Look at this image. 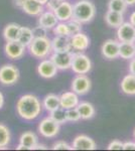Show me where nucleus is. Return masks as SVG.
I'll return each mask as SVG.
<instances>
[{"instance_id": "obj_44", "label": "nucleus", "mask_w": 135, "mask_h": 151, "mask_svg": "<svg viewBox=\"0 0 135 151\" xmlns=\"http://www.w3.org/2000/svg\"><path fill=\"white\" fill-rule=\"evenodd\" d=\"M17 150H28V148L26 147V146H24L22 144H18V146L16 147Z\"/></svg>"}, {"instance_id": "obj_26", "label": "nucleus", "mask_w": 135, "mask_h": 151, "mask_svg": "<svg viewBox=\"0 0 135 151\" xmlns=\"http://www.w3.org/2000/svg\"><path fill=\"white\" fill-rule=\"evenodd\" d=\"M33 38H34V35H33L32 29L26 27V26H21L17 41H19L23 47H27L28 45H30V42L32 41Z\"/></svg>"}, {"instance_id": "obj_23", "label": "nucleus", "mask_w": 135, "mask_h": 151, "mask_svg": "<svg viewBox=\"0 0 135 151\" xmlns=\"http://www.w3.org/2000/svg\"><path fill=\"white\" fill-rule=\"evenodd\" d=\"M21 26L17 23H9L3 29V37L6 41L17 40Z\"/></svg>"}, {"instance_id": "obj_34", "label": "nucleus", "mask_w": 135, "mask_h": 151, "mask_svg": "<svg viewBox=\"0 0 135 151\" xmlns=\"http://www.w3.org/2000/svg\"><path fill=\"white\" fill-rule=\"evenodd\" d=\"M53 150H73L72 146H71L69 143L65 142V141H58L55 144L53 145Z\"/></svg>"}, {"instance_id": "obj_22", "label": "nucleus", "mask_w": 135, "mask_h": 151, "mask_svg": "<svg viewBox=\"0 0 135 151\" xmlns=\"http://www.w3.org/2000/svg\"><path fill=\"white\" fill-rule=\"evenodd\" d=\"M77 109L80 113L81 119H83V120H89L95 116V108L89 102H81L78 104Z\"/></svg>"}, {"instance_id": "obj_4", "label": "nucleus", "mask_w": 135, "mask_h": 151, "mask_svg": "<svg viewBox=\"0 0 135 151\" xmlns=\"http://www.w3.org/2000/svg\"><path fill=\"white\" fill-rule=\"evenodd\" d=\"M71 69L77 75H86L92 69V62L86 55L82 52L73 53Z\"/></svg>"}, {"instance_id": "obj_14", "label": "nucleus", "mask_w": 135, "mask_h": 151, "mask_svg": "<svg viewBox=\"0 0 135 151\" xmlns=\"http://www.w3.org/2000/svg\"><path fill=\"white\" fill-rule=\"evenodd\" d=\"M58 68L51 62V60H43L38 65V73L43 79H51L58 73Z\"/></svg>"}, {"instance_id": "obj_19", "label": "nucleus", "mask_w": 135, "mask_h": 151, "mask_svg": "<svg viewBox=\"0 0 135 151\" xmlns=\"http://www.w3.org/2000/svg\"><path fill=\"white\" fill-rule=\"evenodd\" d=\"M23 12L31 16H38L43 12V5H41L35 0H25L21 6Z\"/></svg>"}, {"instance_id": "obj_3", "label": "nucleus", "mask_w": 135, "mask_h": 151, "mask_svg": "<svg viewBox=\"0 0 135 151\" xmlns=\"http://www.w3.org/2000/svg\"><path fill=\"white\" fill-rule=\"evenodd\" d=\"M29 53L35 58H48L53 52L51 48V40L48 36L43 37H34L30 45H28Z\"/></svg>"}, {"instance_id": "obj_20", "label": "nucleus", "mask_w": 135, "mask_h": 151, "mask_svg": "<svg viewBox=\"0 0 135 151\" xmlns=\"http://www.w3.org/2000/svg\"><path fill=\"white\" fill-rule=\"evenodd\" d=\"M121 91L128 96H135V75L129 73L122 79L120 84Z\"/></svg>"}, {"instance_id": "obj_41", "label": "nucleus", "mask_w": 135, "mask_h": 151, "mask_svg": "<svg viewBox=\"0 0 135 151\" xmlns=\"http://www.w3.org/2000/svg\"><path fill=\"white\" fill-rule=\"evenodd\" d=\"M24 1H25V0H14L15 5L17 7H19V8H21V6H22V4L24 3Z\"/></svg>"}, {"instance_id": "obj_13", "label": "nucleus", "mask_w": 135, "mask_h": 151, "mask_svg": "<svg viewBox=\"0 0 135 151\" xmlns=\"http://www.w3.org/2000/svg\"><path fill=\"white\" fill-rule=\"evenodd\" d=\"M73 150H95L96 143L91 137L87 135H78L73 140Z\"/></svg>"}, {"instance_id": "obj_30", "label": "nucleus", "mask_w": 135, "mask_h": 151, "mask_svg": "<svg viewBox=\"0 0 135 151\" xmlns=\"http://www.w3.org/2000/svg\"><path fill=\"white\" fill-rule=\"evenodd\" d=\"M50 117L53 119V121H56V123L64 124L67 122V117H66V110L62 107H58L56 110L50 112Z\"/></svg>"}, {"instance_id": "obj_8", "label": "nucleus", "mask_w": 135, "mask_h": 151, "mask_svg": "<svg viewBox=\"0 0 135 151\" xmlns=\"http://www.w3.org/2000/svg\"><path fill=\"white\" fill-rule=\"evenodd\" d=\"M91 80L86 75H77L72 81V91L80 96L87 94L91 90Z\"/></svg>"}, {"instance_id": "obj_10", "label": "nucleus", "mask_w": 135, "mask_h": 151, "mask_svg": "<svg viewBox=\"0 0 135 151\" xmlns=\"http://www.w3.org/2000/svg\"><path fill=\"white\" fill-rule=\"evenodd\" d=\"M25 48L19 41L12 40L6 42L4 45V52L10 60H19L25 55Z\"/></svg>"}, {"instance_id": "obj_38", "label": "nucleus", "mask_w": 135, "mask_h": 151, "mask_svg": "<svg viewBox=\"0 0 135 151\" xmlns=\"http://www.w3.org/2000/svg\"><path fill=\"white\" fill-rule=\"evenodd\" d=\"M123 149L124 150H135V142L132 141H127L123 143Z\"/></svg>"}, {"instance_id": "obj_42", "label": "nucleus", "mask_w": 135, "mask_h": 151, "mask_svg": "<svg viewBox=\"0 0 135 151\" xmlns=\"http://www.w3.org/2000/svg\"><path fill=\"white\" fill-rule=\"evenodd\" d=\"M32 149H34V150H36V149H43V150H45V149H46V147H45V145H43V144H38H38H36L35 146H34V147L32 148Z\"/></svg>"}, {"instance_id": "obj_17", "label": "nucleus", "mask_w": 135, "mask_h": 151, "mask_svg": "<svg viewBox=\"0 0 135 151\" xmlns=\"http://www.w3.org/2000/svg\"><path fill=\"white\" fill-rule=\"evenodd\" d=\"M58 19L56 18V14L53 11H45L38 15V25L43 26V28L48 29H53L55 26L58 24Z\"/></svg>"}, {"instance_id": "obj_12", "label": "nucleus", "mask_w": 135, "mask_h": 151, "mask_svg": "<svg viewBox=\"0 0 135 151\" xmlns=\"http://www.w3.org/2000/svg\"><path fill=\"white\" fill-rule=\"evenodd\" d=\"M102 55L108 60H114L119 57V41L116 40H107L101 48Z\"/></svg>"}, {"instance_id": "obj_31", "label": "nucleus", "mask_w": 135, "mask_h": 151, "mask_svg": "<svg viewBox=\"0 0 135 151\" xmlns=\"http://www.w3.org/2000/svg\"><path fill=\"white\" fill-rule=\"evenodd\" d=\"M53 33L56 35L60 36H70V32H69L67 22H63V21H58V24L53 28Z\"/></svg>"}, {"instance_id": "obj_27", "label": "nucleus", "mask_w": 135, "mask_h": 151, "mask_svg": "<svg viewBox=\"0 0 135 151\" xmlns=\"http://www.w3.org/2000/svg\"><path fill=\"white\" fill-rule=\"evenodd\" d=\"M43 107L46 111L51 112L56 109H58L60 106V97L55 94H48L43 98Z\"/></svg>"}, {"instance_id": "obj_28", "label": "nucleus", "mask_w": 135, "mask_h": 151, "mask_svg": "<svg viewBox=\"0 0 135 151\" xmlns=\"http://www.w3.org/2000/svg\"><path fill=\"white\" fill-rule=\"evenodd\" d=\"M10 130L6 125L0 123V149H4L10 143Z\"/></svg>"}, {"instance_id": "obj_40", "label": "nucleus", "mask_w": 135, "mask_h": 151, "mask_svg": "<svg viewBox=\"0 0 135 151\" xmlns=\"http://www.w3.org/2000/svg\"><path fill=\"white\" fill-rule=\"evenodd\" d=\"M129 22L132 24L133 26H135V10L130 14V17H129Z\"/></svg>"}, {"instance_id": "obj_1", "label": "nucleus", "mask_w": 135, "mask_h": 151, "mask_svg": "<svg viewBox=\"0 0 135 151\" xmlns=\"http://www.w3.org/2000/svg\"><path fill=\"white\" fill-rule=\"evenodd\" d=\"M43 104L34 95L26 94L21 96L16 103V111L20 118L26 121H32L41 113Z\"/></svg>"}, {"instance_id": "obj_6", "label": "nucleus", "mask_w": 135, "mask_h": 151, "mask_svg": "<svg viewBox=\"0 0 135 151\" xmlns=\"http://www.w3.org/2000/svg\"><path fill=\"white\" fill-rule=\"evenodd\" d=\"M60 124L53 121L51 117H48L40 121L38 125V132L45 138H53L60 132Z\"/></svg>"}, {"instance_id": "obj_15", "label": "nucleus", "mask_w": 135, "mask_h": 151, "mask_svg": "<svg viewBox=\"0 0 135 151\" xmlns=\"http://www.w3.org/2000/svg\"><path fill=\"white\" fill-rule=\"evenodd\" d=\"M53 12H55L58 21L67 22L73 18V4H71L70 2L66 1V0L62 1Z\"/></svg>"}, {"instance_id": "obj_36", "label": "nucleus", "mask_w": 135, "mask_h": 151, "mask_svg": "<svg viewBox=\"0 0 135 151\" xmlns=\"http://www.w3.org/2000/svg\"><path fill=\"white\" fill-rule=\"evenodd\" d=\"M108 150H121L123 149V142L120 140H113L112 142L109 143L107 147Z\"/></svg>"}, {"instance_id": "obj_49", "label": "nucleus", "mask_w": 135, "mask_h": 151, "mask_svg": "<svg viewBox=\"0 0 135 151\" xmlns=\"http://www.w3.org/2000/svg\"><path fill=\"white\" fill-rule=\"evenodd\" d=\"M133 43H134V47H135V41H134V42H133Z\"/></svg>"}, {"instance_id": "obj_29", "label": "nucleus", "mask_w": 135, "mask_h": 151, "mask_svg": "<svg viewBox=\"0 0 135 151\" xmlns=\"http://www.w3.org/2000/svg\"><path fill=\"white\" fill-rule=\"evenodd\" d=\"M128 5L124 0H109L108 2V10L124 13L127 10Z\"/></svg>"}, {"instance_id": "obj_46", "label": "nucleus", "mask_w": 135, "mask_h": 151, "mask_svg": "<svg viewBox=\"0 0 135 151\" xmlns=\"http://www.w3.org/2000/svg\"><path fill=\"white\" fill-rule=\"evenodd\" d=\"M35 1H36V2H38V3L41 4V5H43V6H45V4H46V2H48V0H35Z\"/></svg>"}, {"instance_id": "obj_21", "label": "nucleus", "mask_w": 135, "mask_h": 151, "mask_svg": "<svg viewBox=\"0 0 135 151\" xmlns=\"http://www.w3.org/2000/svg\"><path fill=\"white\" fill-rule=\"evenodd\" d=\"M105 21L110 27L117 28L124 22V16L123 13L120 12L108 10L105 14Z\"/></svg>"}, {"instance_id": "obj_7", "label": "nucleus", "mask_w": 135, "mask_h": 151, "mask_svg": "<svg viewBox=\"0 0 135 151\" xmlns=\"http://www.w3.org/2000/svg\"><path fill=\"white\" fill-rule=\"evenodd\" d=\"M51 60L58 68V70H66L71 69L73 53L72 52H53L51 55Z\"/></svg>"}, {"instance_id": "obj_25", "label": "nucleus", "mask_w": 135, "mask_h": 151, "mask_svg": "<svg viewBox=\"0 0 135 151\" xmlns=\"http://www.w3.org/2000/svg\"><path fill=\"white\" fill-rule=\"evenodd\" d=\"M119 57L123 60H131L135 57L133 42H119Z\"/></svg>"}, {"instance_id": "obj_32", "label": "nucleus", "mask_w": 135, "mask_h": 151, "mask_svg": "<svg viewBox=\"0 0 135 151\" xmlns=\"http://www.w3.org/2000/svg\"><path fill=\"white\" fill-rule=\"evenodd\" d=\"M67 25H68V29L69 32H70V36L73 35H76V33L80 32L82 30V23H80L79 21L75 20V19H71V20L67 21Z\"/></svg>"}, {"instance_id": "obj_16", "label": "nucleus", "mask_w": 135, "mask_h": 151, "mask_svg": "<svg viewBox=\"0 0 135 151\" xmlns=\"http://www.w3.org/2000/svg\"><path fill=\"white\" fill-rule=\"evenodd\" d=\"M60 97V106L64 108L65 110L71 108H75L80 103L79 101V95L76 94L73 91H69L63 93Z\"/></svg>"}, {"instance_id": "obj_18", "label": "nucleus", "mask_w": 135, "mask_h": 151, "mask_svg": "<svg viewBox=\"0 0 135 151\" xmlns=\"http://www.w3.org/2000/svg\"><path fill=\"white\" fill-rule=\"evenodd\" d=\"M51 48L53 52H71L72 47H71L70 36L56 35L51 40Z\"/></svg>"}, {"instance_id": "obj_45", "label": "nucleus", "mask_w": 135, "mask_h": 151, "mask_svg": "<svg viewBox=\"0 0 135 151\" xmlns=\"http://www.w3.org/2000/svg\"><path fill=\"white\" fill-rule=\"evenodd\" d=\"M124 1L126 2V4H127V5H129V6L135 5V0H124Z\"/></svg>"}, {"instance_id": "obj_5", "label": "nucleus", "mask_w": 135, "mask_h": 151, "mask_svg": "<svg viewBox=\"0 0 135 151\" xmlns=\"http://www.w3.org/2000/svg\"><path fill=\"white\" fill-rule=\"evenodd\" d=\"M19 79V70L14 65L8 64L0 68V83L4 86L14 85Z\"/></svg>"}, {"instance_id": "obj_24", "label": "nucleus", "mask_w": 135, "mask_h": 151, "mask_svg": "<svg viewBox=\"0 0 135 151\" xmlns=\"http://www.w3.org/2000/svg\"><path fill=\"white\" fill-rule=\"evenodd\" d=\"M38 138L33 132L31 131H26L21 134L19 137V144H22L28 148V150H32V148L38 144Z\"/></svg>"}, {"instance_id": "obj_35", "label": "nucleus", "mask_w": 135, "mask_h": 151, "mask_svg": "<svg viewBox=\"0 0 135 151\" xmlns=\"http://www.w3.org/2000/svg\"><path fill=\"white\" fill-rule=\"evenodd\" d=\"M33 31V35L34 37H43V36H46V32H48V29L43 28V26L38 25L36 27H34L32 29Z\"/></svg>"}, {"instance_id": "obj_2", "label": "nucleus", "mask_w": 135, "mask_h": 151, "mask_svg": "<svg viewBox=\"0 0 135 151\" xmlns=\"http://www.w3.org/2000/svg\"><path fill=\"white\" fill-rule=\"evenodd\" d=\"M96 15V7L90 0H80L73 5V19L80 23H88Z\"/></svg>"}, {"instance_id": "obj_11", "label": "nucleus", "mask_w": 135, "mask_h": 151, "mask_svg": "<svg viewBox=\"0 0 135 151\" xmlns=\"http://www.w3.org/2000/svg\"><path fill=\"white\" fill-rule=\"evenodd\" d=\"M71 40V47L72 50H77V52H84L90 47V38L89 36L85 33H83L82 31L73 35L70 36Z\"/></svg>"}, {"instance_id": "obj_47", "label": "nucleus", "mask_w": 135, "mask_h": 151, "mask_svg": "<svg viewBox=\"0 0 135 151\" xmlns=\"http://www.w3.org/2000/svg\"><path fill=\"white\" fill-rule=\"evenodd\" d=\"M58 1H65V0H58Z\"/></svg>"}, {"instance_id": "obj_48", "label": "nucleus", "mask_w": 135, "mask_h": 151, "mask_svg": "<svg viewBox=\"0 0 135 151\" xmlns=\"http://www.w3.org/2000/svg\"><path fill=\"white\" fill-rule=\"evenodd\" d=\"M134 137H135V129H134Z\"/></svg>"}, {"instance_id": "obj_9", "label": "nucleus", "mask_w": 135, "mask_h": 151, "mask_svg": "<svg viewBox=\"0 0 135 151\" xmlns=\"http://www.w3.org/2000/svg\"><path fill=\"white\" fill-rule=\"evenodd\" d=\"M117 40L119 42H134L135 41V26L129 22H123L117 27Z\"/></svg>"}, {"instance_id": "obj_37", "label": "nucleus", "mask_w": 135, "mask_h": 151, "mask_svg": "<svg viewBox=\"0 0 135 151\" xmlns=\"http://www.w3.org/2000/svg\"><path fill=\"white\" fill-rule=\"evenodd\" d=\"M62 1H58V0H48V2H46V4L45 6H46V8H48V10L50 11H55L56 8L60 5V3Z\"/></svg>"}, {"instance_id": "obj_43", "label": "nucleus", "mask_w": 135, "mask_h": 151, "mask_svg": "<svg viewBox=\"0 0 135 151\" xmlns=\"http://www.w3.org/2000/svg\"><path fill=\"white\" fill-rule=\"evenodd\" d=\"M3 105H4V96H3V94L0 92V109L3 107Z\"/></svg>"}, {"instance_id": "obj_33", "label": "nucleus", "mask_w": 135, "mask_h": 151, "mask_svg": "<svg viewBox=\"0 0 135 151\" xmlns=\"http://www.w3.org/2000/svg\"><path fill=\"white\" fill-rule=\"evenodd\" d=\"M66 117H67V121H70V122H78L81 120V116L77 107L66 110Z\"/></svg>"}, {"instance_id": "obj_39", "label": "nucleus", "mask_w": 135, "mask_h": 151, "mask_svg": "<svg viewBox=\"0 0 135 151\" xmlns=\"http://www.w3.org/2000/svg\"><path fill=\"white\" fill-rule=\"evenodd\" d=\"M128 69H129V73H131V74L135 75V57L132 58L131 60H130Z\"/></svg>"}]
</instances>
